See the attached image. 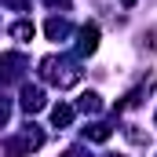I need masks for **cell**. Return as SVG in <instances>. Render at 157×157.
I'll use <instances>...</instances> for the list:
<instances>
[{
    "label": "cell",
    "instance_id": "6da1fadb",
    "mask_svg": "<svg viewBox=\"0 0 157 157\" xmlns=\"http://www.w3.org/2000/svg\"><path fill=\"white\" fill-rule=\"evenodd\" d=\"M95 44H99V29L95 26H84L80 29V51H95Z\"/></svg>",
    "mask_w": 157,
    "mask_h": 157
},
{
    "label": "cell",
    "instance_id": "7a4b0ae2",
    "mask_svg": "<svg viewBox=\"0 0 157 157\" xmlns=\"http://www.w3.org/2000/svg\"><path fill=\"white\" fill-rule=\"evenodd\" d=\"M22 106H26V110H40V106H44V95H40L37 88H26V95H22Z\"/></svg>",
    "mask_w": 157,
    "mask_h": 157
},
{
    "label": "cell",
    "instance_id": "3957f363",
    "mask_svg": "<svg viewBox=\"0 0 157 157\" xmlns=\"http://www.w3.org/2000/svg\"><path fill=\"white\" fill-rule=\"evenodd\" d=\"M51 121H55L59 128H66V124L73 121V110H70V106H55V110H51Z\"/></svg>",
    "mask_w": 157,
    "mask_h": 157
},
{
    "label": "cell",
    "instance_id": "277c9868",
    "mask_svg": "<svg viewBox=\"0 0 157 157\" xmlns=\"http://www.w3.org/2000/svg\"><path fill=\"white\" fill-rule=\"evenodd\" d=\"M11 33H15L18 40H33V22H18V26H15Z\"/></svg>",
    "mask_w": 157,
    "mask_h": 157
},
{
    "label": "cell",
    "instance_id": "5b68a950",
    "mask_svg": "<svg viewBox=\"0 0 157 157\" xmlns=\"http://www.w3.org/2000/svg\"><path fill=\"white\" fill-rule=\"evenodd\" d=\"M88 113H99V95H84V102H80Z\"/></svg>",
    "mask_w": 157,
    "mask_h": 157
},
{
    "label": "cell",
    "instance_id": "8992f818",
    "mask_svg": "<svg viewBox=\"0 0 157 157\" xmlns=\"http://www.w3.org/2000/svg\"><path fill=\"white\" fill-rule=\"evenodd\" d=\"M124 4H135V0H124Z\"/></svg>",
    "mask_w": 157,
    "mask_h": 157
}]
</instances>
